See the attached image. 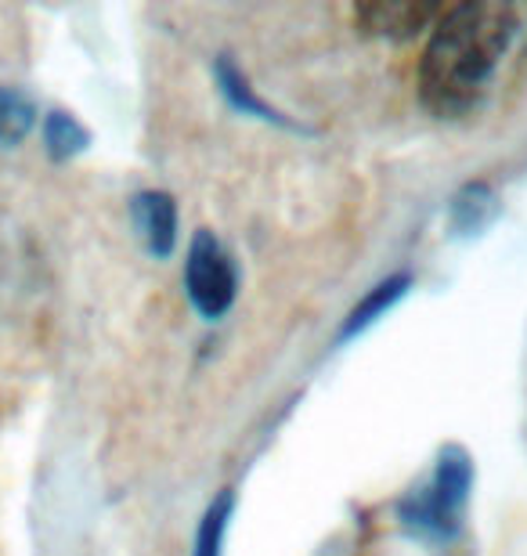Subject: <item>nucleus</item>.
Returning a JSON list of instances; mask_svg holds the SVG:
<instances>
[{"mask_svg": "<svg viewBox=\"0 0 527 556\" xmlns=\"http://www.w3.org/2000/svg\"><path fill=\"white\" fill-rule=\"evenodd\" d=\"M185 293L199 311V318L221 321L239 296V271L231 253L213 231H196L185 253Z\"/></svg>", "mask_w": 527, "mask_h": 556, "instance_id": "7ed1b4c3", "label": "nucleus"}, {"mask_svg": "<svg viewBox=\"0 0 527 556\" xmlns=\"http://www.w3.org/2000/svg\"><path fill=\"white\" fill-rule=\"evenodd\" d=\"M409 289H412V275H409V271L387 275L384 282H376V286L368 289V293L351 307V315L343 318V326H340V343L354 340V337H362V332H365V329H373L379 318H387L390 311H394V307L401 304V300L409 296Z\"/></svg>", "mask_w": 527, "mask_h": 556, "instance_id": "6e6552de", "label": "nucleus"}, {"mask_svg": "<svg viewBox=\"0 0 527 556\" xmlns=\"http://www.w3.org/2000/svg\"><path fill=\"white\" fill-rule=\"evenodd\" d=\"M231 517H235V492L224 488V492H217V498L206 506L203 520H199L192 556H224V539H228Z\"/></svg>", "mask_w": 527, "mask_h": 556, "instance_id": "9d476101", "label": "nucleus"}, {"mask_svg": "<svg viewBox=\"0 0 527 556\" xmlns=\"http://www.w3.org/2000/svg\"><path fill=\"white\" fill-rule=\"evenodd\" d=\"M469 495H474V459L463 444H444L437 452L430 481L412 488L398 503V520L416 539L455 542L466 528Z\"/></svg>", "mask_w": 527, "mask_h": 556, "instance_id": "f03ea898", "label": "nucleus"}, {"mask_svg": "<svg viewBox=\"0 0 527 556\" xmlns=\"http://www.w3.org/2000/svg\"><path fill=\"white\" fill-rule=\"evenodd\" d=\"M40 135H43V149H48L54 163H70L91 149V130H87L70 109H51L40 124Z\"/></svg>", "mask_w": 527, "mask_h": 556, "instance_id": "1a4fd4ad", "label": "nucleus"}, {"mask_svg": "<svg viewBox=\"0 0 527 556\" xmlns=\"http://www.w3.org/2000/svg\"><path fill=\"white\" fill-rule=\"evenodd\" d=\"M502 214V199L491 181H466L448 203V231L455 239H474L485 228L495 225Z\"/></svg>", "mask_w": 527, "mask_h": 556, "instance_id": "0eeeda50", "label": "nucleus"}, {"mask_svg": "<svg viewBox=\"0 0 527 556\" xmlns=\"http://www.w3.org/2000/svg\"><path fill=\"white\" fill-rule=\"evenodd\" d=\"M213 80H217V91L224 94L239 116H250V119H261V124H272V127H283V130H308L304 124H297L293 116H286L283 109H275L272 102H264L256 94V87L250 84V76L242 73V65L231 59V54H217L213 59Z\"/></svg>", "mask_w": 527, "mask_h": 556, "instance_id": "39448f33", "label": "nucleus"}, {"mask_svg": "<svg viewBox=\"0 0 527 556\" xmlns=\"http://www.w3.org/2000/svg\"><path fill=\"white\" fill-rule=\"evenodd\" d=\"M130 220L155 261H166L177 250V203L171 192L160 188L138 192L130 199Z\"/></svg>", "mask_w": 527, "mask_h": 556, "instance_id": "423d86ee", "label": "nucleus"}, {"mask_svg": "<svg viewBox=\"0 0 527 556\" xmlns=\"http://www.w3.org/2000/svg\"><path fill=\"white\" fill-rule=\"evenodd\" d=\"M441 0H365L354 4V26L379 40H416L441 18Z\"/></svg>", "mask_w": 527, "mask_h": 556, "instance_id": "20e7f679", "label": "nucleus"}, {"mask_svg": "<svg viewBox=\"0 0 527 556\" xmlns=\"http://www.w3.org/2000/svg\"><path fill=\"white\" fill-rule=\"evenodd\" d=\"M520 33L517 11L502 0L444 4L419 59V102L437 119H459L485 102L502 59Z\"/></svg>", "mask_w": 527, "mask_h": 556, "instance_id": "f257e3e1", "label": "nucleus"}, {"mask_svg": "<svg viewBox=\"0 0 527 556\" xmlns=\"http://www.w3.org/2000/svg\"><path fill=\"white\" fill-rule=\"evenodd\" d=\"M33 127H37V105L15 87L0 84V149H15L22 144Z\"/></svg>", "mask_w": 527, "mask_h": 556, "instance_id": "9b49d317", "label": "nucleus"}]
</instances>
